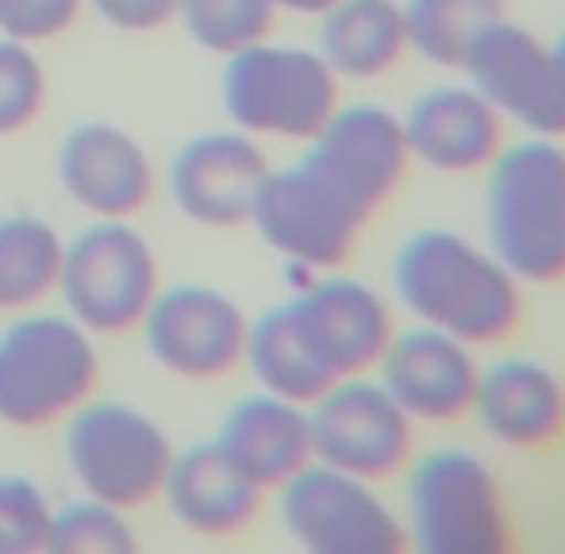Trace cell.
I'll list each match as a JSON object with an SVG mask.
<instances>
[{
	"mask_svg": "<svg viewBox=\"0 0 565 554\" xmlns=\"http://www.w3.org/2000/svg\"><path fill=\"white\" fill-rule=\"evenodd\" d=\"M473 351L477 347L447 331L416 323L388 339L377 362V382L416 424H450L473 405L481 377V362Z\"/></svg>",
	"mask_w": 565,
	"mask_h": 554,
	"instance_id": "9a60e30c",
	"label": "cell"
},
{
	"mask_svg": "<svg viewBox=\"0 0 565 554\" xmlns=\"http://www.w3.org/2000/svg\"><path fill=\"white\" fill-rule=\"evenodd\" d=\"M308 424H312L316 462L335 466L373 486L408 466L416 439V419L370 374L342 377L323 390L308 405Z\"/></svg>",
	"mask_w": 565,
	"mask_h": 554,
	"instance_id": "8fae6325",
	"label": "cell"
},
{
	"mask_svg": "<svg viewBox=\"0 0 565 554\" xmlns=\"http://www.w3.org/2000/svg\"><path fill=\"white\" fill-rule=\"evenodd\" d=\"M93 8L119 31H154L178 20L181 0H93Z\"/></svg>",
	"mask_w": 565,
	"mask_h": 554,
	"instance_id": "f546056e",
	"label": "cell"
},
{
	"mask_svg": "<svg viewBox=\"0 0 565 554\" xmlns=\"http://www.w3.org/2000/svg\"><path fill=\"white\" fill-rule=\"evenodd\" d=\"M292 339L328 385L377 370L388 339L396 335L388 300L373 285L347 274L308 281L292 300L277 305Z\"/></svg>",
	"mask_w": 565,
	"mask_h": 554,
	"instance_id": "9c48e42d",
	"label": "cell"
},
{
	"mask_svg": "<svg viewBox=\"0 0 565 554\" xmlns=\"http://www.w3.org/2000/svg\"><path fill=\"white\" fill-rule=\"evenodd\" d=\"M408 51L435 66H461L469 43L504 15V0H404Z\"/></svg>",
	"mask_w": 565,
	"mask_h": 554,
	"instance_id": "cb8c5ba5",
	"label": "cell"
},
{
	"mask_svg": "<svg viewBox=\"0 0 565 554\" xmlns=\"http://www.w3.org/2000/svg\"><path fill=\"white\" fill-rule=\"evenodd\" d=\"M216 447L262 493L266 489H281L292 473H300L308 462H316L308 405L274 397L266 390L254 393V397H243L227 413L224 427H220Z\"/></svg>",
	"mask_w": 565,
	"mask_h": 554,
	"instance_id": "ffe728a7",
	"label": "cell"
},
{
	"mask_svg": "<svg viewBox=\"0 0 565 554\" xmlns=\"http://www.w3.org/2000/svg\"><path fill=\"white\" fill-rule=\"evenodd\" d=\"M281 524L308 554H401L404 520L373 481L308 462L281 489Z\"/></svg>",
	"mask_w": 565,
	"mask_h": 554,
	"instance_id": "ba28073f",
	"label": "cell"
},
{
	"mask_svg": "<svg viewBox=\"0 0 565 554\" xmlns=\"http://www.w3.org/2000/svg\"><path fill=\"white\" fill-rule=\"evenodd\" d=\"M520 285L489 243L450 227H419L393 255V292L412 320L469 347H492L520 328Z\"/></svg>",
	"mask_w": 565,
	"mask_h": 554,
	"instance_id": "6da1fadb",
	"label": "cell"
},
{
	"mask_svg": "<svg viewBox=\"0 0 565 554\" xmlns=\"http://www.w3.org/2000/svg\"><path fill=\"white\" fill-rule=\"evenodd\" d=\"M135 535L124 524V512L105 501L66 504L51 516L46 554H135Z\"/></svg>",
	"mask_w": 565,
	"mask_h": 554,
	"instance_id": "484cf974",
	"label": "cell"
},
{
	"mask_svg": "<svg viewBox=\"0 0 565 554\" xmlns=\"http://www.w3.org/2000/svg\"><path fill=\"white\" fill-rule=\"evenodd\" d=\"M51 504L35 481L20 473H0V554L46 551Z\"/></svg>",
	"mask_w": 565,
	"mask_h": 554,
	"instance_id": "83f0119b",
	"label": "cell"
},
{
	"mask_svg": "<svg viewBox=\"0 0 565 554\" xmlns=\"http://www.w3.org/2000/svg\"><path fill=\"white\" fill-rule=\"evenodd\" d=\"M58 181L85 212L127 220L150 201L154 166L139 139L116 124H82L58 150Z\"/></svg>",
	"mask_w": 565,
	"mask_h": 554,
	"instance_id": "ac0fdd59",
	"label": "cell"
},
{
	"mask_svg": "<svg viewBox=\"0 0 565 554\" xmlns=\"http://www.w3.org/2000/svg\"><path fill=\"white\" fill-rule=\"evenodd\" d=\"M335 0H274V8L281 12H300V15H323Z\"/></svg>",
	"mask_w": 565,
	"mask_h": 554,
	"instance_id": "1f68e13d",
	"label": "cell"
},
{
	"mask_svg": "<svg viewBox=\"0 0 565 554\" xmlns=\"http://www.w3.org/2000/svg\"><path fill=\"white\" fill-rule=\"evenodd\" d=\"M551 66H554V85H558V100L565 108V31L551 43Z\"/></svg>",
	"mask_w": 565,
	"mask_h": 554,
	"instance_id": "4dcf8cb0",
	"label": "cell"
},
{
	"mask_svg": "<svg viewBox=\"0 0 565 554\" xmlns=\"http://www.w3.org/2000/svg\"><path fill=\"white\" fill-rule=\"evenodd\" d=\"M365 220L370 216L358 212L308 162L269 170L250 209V224L277 255L289 258L292 266L323 274L347 263Z\"/></svg>",
	"mask_w": 565,
	"mask_h": 554,
	"instance_id": "30bf717a",
	"label": "cell"
},
{
	"mask_svg": "<svg viewBox=\"0 0 565 554\" xmlns=\"http://www.w3.org/2000/svg\"><path fill=\"white\" fill-rule=\"evenodd\" d=\"M66 458L93 501L127 512L162 493L173 443L139 408L124 401H89L74 408L66 427Z\"/></svg>",
	"mask_w": 565,
	"mask_h": 554,
	"instance_id": "8992f818",
	"label": "cell"
},
{
	"mask_svg": "<svg viewBox=\"0 0 565 554\" xmlns=\"http://www.w3.org/2000/svg\"><path fill=\"white\" fill-rule=\"evenodd\" d=\"M162 497L173 520L196 535H235L258 516L262 489L216 447H201L173 455L170 473L162 481Z\"/></svg>",
	"mask_w": 565,
	"mask_h": 554,
	"instance_id": "44dd1931",
	"label": "cell"
},
{
	"mask_svg": "<svg viewBox=\"0 0 565 554\" xmlns=\"http://www.w3.org/2000/svg\"><path fill=\"white\" fill-rule=\"evenodd\" d=\"M82 0H0V31L20 43L54 39L77 20Z\"/></svg>",
	"mask_w": 565,
	"mask_h": 554,
	"instance_id": "f1b7e54d",
	"label": "cell"
},
{
	"mask_svg": "<svg viewBox=\"0 0 565 554\" xmlns=\"http://www.w3.org/2000/svg\"><path fill=\"white\" fill-rule=\"evenodd\" d=\"M458 70L504 120H515L531 136H565V108L554 85L551 46L523 23L500 15L469 43Z\"/></svg>",
	"mask_w": 565,
	"mask_h": 554,
	"instance_id": "4fadbf2b",
	"label": "cell"
},
{
	"mask_svg": "<svg viewBox=\"0 0 565 554\" xmlns=\"http://www.w3.org/2000/svg\"><path fill=\"white\" fill-rule=\"evenodd\" d=\"M224 108L246 136L308 142L339 108V74L312 46H277L269 39L231 54Z\"/></svg>",
	"mask_w": 565,
	"mask_h": 554,
	"instance_id": "277c9868",
	"label": "cell"
},
{
	"mask_svg": "<svg viewBox=\"0 0 565 554\" xmlns=\"http://www.w3.org/2000/svg\"><path fill=\"white\" fill-rule=\"evenodd\" d=\"M484 232L500 263L527 285L565 277V147L527 136L484 166Z\"/></svg>",
	"mask_w": 565,
	"mask_h": 554,
	"instance_id": "7a4b0ae2",
	"label": "cell"
},
{
	"mask_svg": "<svg viewBox=\"0 0 565 554\" xmlns=\"http://www.w3.org/2000/svg\"><path fill=\"white\" fill-rule=\"evenodd\" d=\"M316 51L339 77H350V82L385 77L408 54L401 0H335L320 15Z\"/></svg>",
	"mask_w": 565,
	"mask_h": 554,
	"instance_id": "7402d4cb",
	"label": "cell"
},
{
	"mask_svg": "<svg viewBox=\"0 0 565 554\" xmlns=\"http://www.w3.org/2000/svg\"><path fill=\"white\" fill-rule=\"evenodd\" d=\"M178 15L193 43L231 58L269 39L277 8L274 0H181Z\"/></svg>",
	"mask_w": 565,
	"mask_h": 554,
	"instance_id": "d4e9b609",
	"label": "cell"
},
{
	"mask_svg": "<svg viewBox=\"0 0 565 554\" xmlns=\"http://www.w3.org/2000/svg\"><path fill=\"white\" fill-rule=\"evenodd\" d=\"M469 413L500 447L535 450L565 432V385L539 359H500L481 366Z\"/></svg>",
	"mask_w": 565,
	"mask_h": 554,
	"instance_id": "d6986e66",
	"label": "cell"
},
{
	"mask_svg": "<svg viewBox=\"0 0 565 554\" xmlns=\"http://www.w3.org/2000/svg\"><path fill=\"white\" fill-rule=\"evenodd\" d=\"M66 243L46 220L39 216H4L0 220V312L31 308L58 289Z\"/></svg>",
	"mask_w": 565,
	"mask_h": 554,
	"instance_id": "603a6c76",
	"label": "cell"
},
{
	"mask_svg": "<svg viewBox=\"0 0 565 554\" xmlns=\"http://www.w3.org/2000/svg\"><path fill=\"white\" fill-rule=\"evenodd\" d=\"M58 289L85 331L119 335L142 323L158 297V258L124 220H100L66 247Z\"/></svg>",
	"mask_w": 565,
	"mask_h": 554,
	"instance_id": "52a82bcc",
	"label": "cell"
},
{
	"mask_svg": "<svg viewBox=\"0 0 565 554\" xmlns=\"http://www.w3.org/2000/svg\"><path fill=\"white\" fill-rule=\"evenodd\" d=\"M97 377V347L74 316H28L0 335V419L4 424H54L89 401Z\"/></svg>",
	"mask_w": 565,
	"mask_h": 554,
	"instance_id": "5b68a950",
	"label": "cell"
},
{
	"mask_svg": "<svg viewBox=\"0 0 565 554\" xmlns=\"http://www.w3.org/2000/svg\"><path fill=\"white\" fill-rule=\"evenodd\" d=\"M46 77L39 58L20 39H0V136L23 131L43 113Z\"/></svg>",
	"mask_w": 565,
	"mask_h": 554,
	"instance_id": "4316f807",
	"label": "cell"
},
{
	"mask_svg": "<svg viewBox=\"0 0 565 554\" xmlns=\"http://www.w3.org/2000/svg\"><path fill=\"white\" fill-rule=\"evenodd\" d=\"M269 173L262 147L246 131H212L178 150L170 189L178 209L193 224L238 227L250 224L254 196Z\"/></svg>",
	"mask_w": 565,
	"mask_h": 554,
	"instance_id": "2e32d148",
	"label": "cell"
},
{
	"mask_svg": "<svg viewBox=\"0 0 565 554\" xmlns=\"http://www.w3.org/2000/svg\"><path fill=\"white\" fill-rule=\"evenodd\" d=\"M408 158L439 173H477L504 147V116L469 82L424 89L401 116Z\"/></svg>",
	"mask_w": 565,
	"mask_h": 554,
	"instance_id": "e0dca14e",
	"label": "cell"
},
{
	"mask_svg": "<svg viewBox=\"0 0 565 554\" xmlns=\"http://www.w3.org/2000/svg\"><path fill=\"white\" fill-rule=\"evenodd\" d=\"M404 535L424 554H504L512 520L497 473L466 447L419 455L404 478Z\"/></svg>",
	"mask_w": 565,
	"mask_h": 554,
	"instance_id": "3957f363",
	"label": "cell"
},
{
	"mask_svg": "<svg viewBox=\"0 0 565 554\" xmlns=\"http://www.w3.org/2000/svg\"><path fill=\"white\" fill-rule=\"evenodd\" d=\"M142 331H147V351L170 374L212 382L243 362L250 320L227 292L212 285H173L158 292L154 305L147 308Z\"/></svg>",
	"mask_w": 565,
	"mask_h": 554,
	"instance_id": "7c38bea8",
	"label": "cell"
},
{
	"mask_svg": "<svg viewBox=\"0 0 565 554\" xmlns=\"http://www.w3.org/2000/svg\"><path fill=\"white\" fill-rule=\"evenodd\" d=\"M300 162L328 178L358 212L373 216L408 170L401 116L381 105H339L335 116L308 139Z\"/></svg>",
	"mask_w": 565,
	"mask_h": 554,
	"instance_id": "5bb4252c",
	"label": "cell"
}]
</instances>
